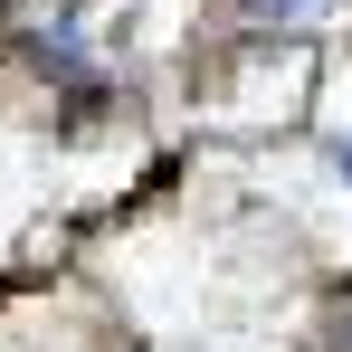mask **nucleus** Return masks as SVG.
I'll return each instance as SVG.
<instances>
[{"label": "nucleus", "instance_id": "f257e3e1", "mask_svg": "<svg viewBox=\"0 0 352 352\" xmlns=\"http://www.w3.org/2000/svg\"><path fill=\"white\" fill-rule=\"evenodd\" d=\"M324 0H248V19H276V29H305Z\"/></svg>", "mask_w": 352, "mask_h": 352}, {"label": "nucleus", "instance_id": "f03ea898", "mask_svg": "<svg viewBox=\"0 0 352 352\" xmlns=\"http://www.w3.org/2000/svg\"><path fill=\"white\" fill-rule=\"evenodd\" d=\"M343 172H352V133H343Z\"/></svg>", "mask_w": 352, "mask_h": 352}]
</instances>
